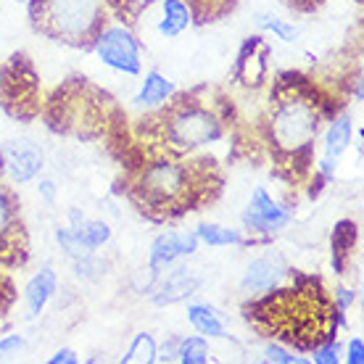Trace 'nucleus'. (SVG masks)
Returning a JSON list of instances; mask_svg holds the SVG:
<instances>
[{
    "label": "nucleus",
    "mask_w": 364,
    "mask_h": 364,
    "mask_svg": "<svg viewBox=\"0 0 364 364\" xmlns=\"http://www.w3.org/2000/svg\"><path fill=\"white\" fill-rule=\"evenodd\" d=\"M330 248H333V269L336 274L346 277L351 274V267L359 254V225L354 219H341L333 228L330 235Z\"/></svg>",
    "instance_id": "nucleus-16"
},
{
    "label": "nucleus",
    "mask_w": 364,
    "mask_h": 364,
    "mask_svg": "<svg viewBox=\"0 0 364 364\" xmlns=\"http://www.w3.org/2000/svg\"><path fill=\"white\" fill-rule=\"evenodd\" d=\"M235 98L228 87L200 82L191 90H174L164 103L127 119L109 140L119 164L143 156H188L219 143L235 129Z\"/></svg>",
    "instance_id": "nucleus-2"
},
{
    "label": "nucleus",
    "mask_w": 364,
    "mask_h": 364,
    "mask_svg": "<svg viewBox=\"0 0 364 364\" xmlns=\"http://www.w3.org/2000/svg\"><path fill=\"white\" fill-rule=\"evenodd\" d=\"M264 356L269 359V362H277V364H304L306 359H301V356H293L291 351L285 346H280V343H274V341H269L264 346Z\"/></svg>",
    "instance_id": "nucleus-33"
},
{
    "label": "nucleus",
    "mask_w": 364,
    "mask_h": 364,
    "mask_svg": "<svg viewBox=\"0 0 364 364\" xmlns=\"http://www.w3.org/2000/svg\"><path fill=\"white\" fill-rule=\"evenodd\" d=\"M55 240H58V246H61V251H66V256H72L74 262L77 259H82V256L92 254V248L85 243L82 237L77 235L72 228H58L55 230Z\"/></svg>",
    "instance_id": "nucleus-29"
},
{
    "label": "nucleus",
    "mask_w": 364,
    "mask_h": 364,
    "mask_svg": "<svg viewBox=\"0 0 364 364\" xmlns=\"http://www.w3.org/2000/svg\"><path fill=\"white\" fill-rule=\"evenodd\" d=\"M92 53L98 55L103 64L122 74H135L143 72V46L140 40L132 35V29L124 24H109V27L100 32V37L92 46Z\"/></svg>",
    "instance_id": "nucleus-9"
},
{
    "label": "nucleus",
    "mask_w": 364,
    "mask_h": 364,
    "mask_svg": "<svg viewBox=\"0 0 364 364\" xmlns=\"http://www.w3.org/2000/svg\"><path fill=\"white\" fill-rule=\"evenodd\" d=\"M119 191L148 222L164 225L214 206L225 191V169L209 154L143 156L122 161Z\"/></svg>",
    "instance_id": "nucleus-3"
},
{
    "label": "nucleus",
    "mask_w": 364,
    "mask_h": 364,
    "mask_svg": "<svg viewBox=\"0 0 364 364\" xmlns=\"http://www.w3.org/2000/svg\"><path fill=\"white\" fill-rule=\"evenodd\" d=\"M48 362H50V364H61V362H64V364H77L80 359H77V354H74L72 348H58V351H55Z\"/></svg>",
    "instance_id": "nucleus-39"
},
{
    "label": "nucleus",
    "mask_w": 364,
    "mask_h": 364,
    "mask_svg": "<svg viewBox=\"0 0 364 364\" xmlns=\"http://www.w3.org/2000/svg\"><path fill=\"white\" fill-rule=\"evenodd\" d=\"M346 362L348 364H362L364 362V341L359 336L348 341V346H346Z\"/></svg>",
    "instance_id": "nucleus-37"
},
{
    "label": "nucleus",
    "mask_w": 364,
    "mask_h": 364,
    "mask_svg": "<svg viewBox=\"0 0 364 364\" xmlns=\"http://www.w3.org/2000/svg\"><path fill=\"white\" fill-rule=\"evenodd\" d=\"M55 285H58V280H55V272L50 267H43V269L27 282V288H24V304H27L29 319H35L40 311L46 309V304L55 293Z\"/></svg>",
    "instance_id": "nucleus-18"
},
{
    "label": "nucleus",
    "mask_w": 364,
    "mask_h": 364,
    "mask_svg": "<svg viewBox=\"0 0 364 364\" xmlns=\"http://www.w3.org/2000/svg\"><path fill=\"white\" fill-rule=\"evenodd\" d=\"M16 304V285L6 272H0V319H6Z\"/></svg>",
    "instance_id": "nucleus-31"
},
{
    "label": "nucleus",
    "mask_w": 364,
    "mask_h": 364,
    "mask_svg": "<svg viewBox=\"0 0 364 364\" xmlns=\"http://www.w3.org/2000/svg\"><path fill=\"white\" fill-rule=\"evenodd\" d=\"M288 272L291 267L282 262L280 256H259L251 264L246 267L243 272V280H240V291L246 293L248 299L251 296H259V293L269 291L274 285H280L282 280H288Z\"/></svg>",
    "instance_id": "nucleus-14"
},
{
    "label": "nucleus",
    "mask_w": 364,
    "mask_h": 364,
    "mask_svg": "<svg viewBox=\"0 0 364 364\" xmlns=\"http://www.w3.org/2000/svg\"><path fill=\"white\" fill-rule=\"evenodd\" d=\"M21 348H24V338L21 336H6L3 341H0V359L18 354Z\"/></svg>",
    "instance_id": "nucleus-36"
},
{
    "label": "nucleus",
    "mask_w": 364,
    "mask_h": 364,
    "mask_svg": "<svg viewBox=\"0 0 364 364\" xmlns=\"http://www.w3.org/2000/svg\"><path fill=\"white\" fill-rule=\"evenodd\" d=\"M185 6L191 9L193 24L206 27V24H217L230 14H235L237 0H185Z\"/></svg>",
    "instance_id": "nucleus-22"
},
{
    "label": "nucleus",
    "mask_w": 364,
    "mask_h": 364,
    "mask_svg": "<svg viewBox=\"0 0 364 364\" xmlns=\"http://www.w3.org/2000/svg\"><path fill=\"white\" fill-rule=\"evenodd\" d=\"M288 277V285L280 282L259 296H251L240 311L259 338L311 354L317 346L338 338V330L346 328V317H341L333 291L322 277L299 269H291Z\"/></svg>",
    "instance_id": "nucleus-4"
},
{
    "label": "nucleus",
    "mask_w": 364,
    "mask_h": 364,
    "mask_svg": "<svg viewBox=\"0 0 364 364\" xmlns=\"http://www.w3.org/2000/svg\"><path fill=\"white\" fill-rule=\"evenodd\" d=\"M29 27L55 46L92 50L100 32L111 24L106 0H29Z\"/></svg>",
    "instance_id": "nucleus-6"
},
{
    "label": "nucleus",
    "mask_w": 364,
    "mask_h": 364,
    "mask_svg": "<svg viewBox=\"0 0 364 364\" xmlns=\"http://www.w3.org/2000/svg\"><path fill=\"white\" fill-rule=\"evenodd\" d=\"M254 18L264 32L274 35L277 40H282V43H296V40H299V27L291 24V21H285V18L269 16V14H256Z\"/></svg>",
    "instance_id": "nucleus-27"
},
{
    "label": "nucleus",
    "mask_w": 364,
    "mask_h": 364,
    "mask_svg": "<svg viewBox=\"0 0 364 364\" xmlns=\"http://www.w3.org/2000/svg\"><path fill=\"white\" fill-rule=\"evenodd\" d=\"M106 6L111 11V18H117L124 27H137L140 18L146 16L148 11L159 6V0H106Z\"/></svg>",
    "instance_id": "nucleus-23"
},
{
    "label": "nucleus",
    "mask_w": 364,
    "mask_h": 364,
    "mask_svg": "<svg viewBox=\"0 0 364 364\" xmlns=\"http://www.w3.org/2000/svg\"><path fill=\"white\" fill-rule=\"evenodd\" d=\"M177 346H180V338H166L161 351H156L159 362H177Z\"/></svg>",
    "instance_id": "nucleus-38"
},
{
    "label": "nucleus",
    "mask_w": 364,
    "mask_h": 364,
    "mask_svg": "<svg viewBox=\"0 0 364 364\" xmlns=\"http://www.w3.org/2000/svg\"><path fill=\"white\" fill-rule=\"evenodd\" d=\"M40 117L46 119L55 135L77 137L87 143L90 140L109 143L127 122L117 100L82 74H74L58 85L46 98Z\"/></svg>",
    "instance_id": "nucleus-5"
},
{
    "label": "nucleus",
    "mask_w": 364,
    "mask_h": 364,
    "mask_svg": "<svg viewBox=\"0 0 364 364\" xmlns=\"http://www.w3.org/2000/svg\"><path fill=\"white\" fill-rule=\"evenodd\" d=\"M174 90H177V87H174V82L169 80V77H164V74L156 72V69H151V72L146 74L143 85H140V92L132 98V106H137V109H143V111L154 109V106H159V103H164Z\"/></svg>",
    "instance_id": "nucleus-19"
},
{
    "label": "nucleus",
    "mask_w": 364,
    "mask_h": 364,
    "mask_svg": "<svg viewBox=\"0 0 364 364\" xmlns=\"http://www.w3.org/2000/svg\"><path fill=\"white\" fill-rule=\"evenodd\" d=\"M351 132H354V127H351V114H348L346 109L330 119V124L325 127L322 140H319V143H322V151H319V156H317L314 180H311V185H309L311 198L319 196L322 185H328V182L336 177L338 164H341L343 154H346L348 146H351Z\"/></svg>",
    "instance_id": "nucleus-11"
},
{
    "label": "nucleus",
    "mask_w": 364,
    "mask_h": 364,
    "mask_svg": "<svg viewBox=\"0 0 364 364\" xmlns=\"http://www.w3.org/2000/svg\"><path fill=\"white\" fill-rule=\"evenodd\" d=\"M346 109L333 80H319L299 69L277 72L267 82L264 103L251 119L237 114L230 132L235 156L267 164L274 180L293 191H309L317 166V146L330 119Z\"/></svg>",
    "instance_id": "nucleus-1"
},
{
    "label": "nucleus",
    "mask_w": 364,
    "mask_h": 364,
    "mask_svg": "<svg viewBox=\"0 0 364 364\" xmlns=\"http://www.w3.org/2000/svg\"><path fill=\"white\" fill-rule=\"evenodd\" d=\"M43 85L40 74L27 53H14L9 61H0V109L11 119L32 122L43 114Z\"/></svg>",
    "instance_id": "nucleus-7"
},
{
    "label": "nucleus",
    "mask_w": 364,
    "mask_h": 364,
    "mask_svg": "<svg viewBox=\"0 0 364 364\" xmlns=\"http://www.w3.org/2000/svg\"><path fill=\"white\" fill-rule=\"evenodd\" d=\"M341 351H343V348L338 343V338H333V341L314 348L311 354H314V364H338L341 362Z\"/></svg>",
    "instance_id": "nucleus-32"
},
{
    "label": "nucleus",
    "mask_w": 364,
    "mask_h": 364,
    "mask_svg": "<svg viewBox=\"0 0 364 364\" xmlns=\"http://www.w3.org/2000/svg\"><path fill=\"white\" fill-rule=\"evenodd\" d=\"M272 72V46L264 35H248L232 64V85L243 92H262Z\"/></svg>",
    "instance_id": "nucleus-10"
},
{
    "label": "nucleus",
    "mask_w": 364,
    "mask_h": 364,
    "mask_svg": "<svg viewBox=\"0 0 364 364\" xmlns=\"http://www.w3.org/2000/svg\"><path fill=\"white\" fill-rule=\"evenodd\" d=\"M74 269H77V277H85V280H100L106 264H103L95 254H87V256H82V259H77Z\"/></svg>",
    "instance_id": "nucleus-30"
},
{
    "label": "nucleus",
    "mask_w": 364,
    "mask_h": 364,
    "mask_svg": "<svg viewBox=\"0 0 364 364\" xmlns=\"http://www.w3.org/2000/svg\"><path fill=\"white\" fill-rule=\"evenodd\" d=\"M161 6V21H159V35H164L166 40L180 37L185 29L193 24L191 9L185 6V0H159Z\"/></svg>",
    "instance_id": "nucleus-20"
},
{
    "label": "nucleus",
    "mask_w": 364,
    "mask_h": 364,
    "mask_svg": "<svg viewBox=\"0 0 364 364\" xmlns=\"http://www.w3.org/2000/svg\"><path fill=\"white\" fill-rule=\"evenodd\" d=\"M37 193H40L48 203H53V200H55V182L48 180V177H46V180H40V182H37Z\"/></svg>",
    "instance_id": "nucleus-40"
},
{
    "label": "nucleus",
    "mask_w": 364,
    "mask_h": 364,
    "mask_svg": "<svg viewBox=\"0 0 364 364\" xmlns=\"http://www.w3.org/2000/svg\"><path fill=\"white\" fill-rule=\"evenodd\" d=\"M356 3H362V0H356Z\"/></svg>",
    "instance_id": "nucleus-41"
},
{
    "label": "nucleus",
    "mask_w": 364,
    "mask_h": 364,
    "mask_svg": "<svg viewBox=\"0 0 364 364\" xmlns=\"http://www.w3.org/2000/svg\"><path fill=\"white\" fill-rule=\"evenodd\" d=\"M291 219H293L291 206L274 200L264 188H256L251 200H248V206L240 214L243 230H248L251 235H262L264 240L282 232V230L291 225Z\"/></svg>",
    "instance_id": "nucleus-12"
},
{
    "label": "nucleus",
    "mask_w": 364,
    "mask_h": 364,
    "mask_svg": "<svg viewBox=\"0 0 364 364\" xmlns=\"http://www.w3.org/2000/svg\"><path fill=\"white\" fill-rule=\"evenodd\" d=\"M282 6H288L291 11H296V14H314V11H319L328 0H280Z\"/></svg>",
    "instance_id": "nucleus-35"
},
{
    "label": "nucleus",
    "mask_w": 364,
    "mask_h": 364,
    "mask_svg": "<svg viewBox=\"0 0 364 364\" xmlns=\"http://www.w3.org/2000/svg\"><path fill=\"white\" fill-rule=\"evenodd\" d=\"M188 319L196 328V333L203 338H228V325L225 317L209 304H191L188 306Z\"/></svg>",
    "instance_id": "nucleus-21"
},
{
    "label": "nucleus",
    "mask_w": 364,
    "mask_h": 364,
    "mask_svg": "<svg viewBox=\"0 0 364 364\" xmlns=\"http://www.w3.org/2000/svg\"><path fill=\"white\" fill-rule=\"evenodd\" d=\"M156 341L151 333H137L132 346L127 348V354L122 356V364H151L156 362Z\"/></svg>",
    "instance_id": "nucleus-25"
},
{
    "label": "nucleus",
    "mask_w": 364,
    "mask_h": 364,
    "mask_svg": "<svg viewBox=\"0 0 364 364\" xmlns=\"http://www.w3.org/2000/svg\"><path fill=\"white\" fill-rule=\"evenodd\" d=\"M333 299H336V306H338V311H341V317H346L348 309H351V304L356 301V291H351L346 285H336Z\"/></svg>",
    "instance_id": "nucleus-34"
},
{
    "label": "nucleus",
    "mask_w": 364,
    "mask_h": 364,
    "mask_svg": "<svg viewBox=\"0 0 364 364\" xmlns=\"http://www.w3.org/2000/svg\"><path fill=\"white\" fill-rule=\"evenodd\" d=\"M74 232L82 237L92 251L100 248V246H106V243L111 240V228L106 225V222H98V219H85L82 225L74 230Z\"/></svg>",
    "instance_id": "nucleus-28"
},
{
    "label": "nucleus",
    "mask_w": 364,
    "mask_h": 364,
    "mask_svg": "<svg viewBox=\"0 0 364 364\" xmlns=\"http://www.w3.org/2000/svg\"><path fill=\"white\" fill-rule=\"evenodd\" d=\"M177 362H182V364H206L209 362V343H206V338L203 336L180 338Z\"/></svg>",
    "instance_id": "nucleus-26"
},
{
    "label": "nucleus",
    "mask_w": 364,
    "mask_h": 364,
    "mask_svg": "<svg viewBox=\"0 0 364 364\" xmlns=\"http://www.w3.org/2000/svg\"><path fill=\"white\" fill-rule=\"evenodd\" d=\"M0 161H3V174H9V180L14 185H24V182H32L37 174L43 172L46 156H43L40 146L32 143L29 137H18V140L3 143Z\"/></svg>",
    "instance_id": "nucleus-13"
},
{
    "label": "nucleus",
    "mask_w": 364,
    "mask_h": 364,
    "mask_svg": "<svg viewBox=\"0 0 364 364\" xmlns=\"http://www.w3.org/2000/svg\"><path fill=\"white\" fill-rule=\"evenodd\" d=\"M196 237H198V243H206V246H243L248 243L246 237L240 235V230H232V228H222V225H214V222H203L196 228Z\"/></svg>",
    "instance_id": "nucleus-24"
},
{
    "label": "nucleus",
    "mask_w": 364,
    "mask_h": 364,
    "mask_svg": "<svg viewBox=\"0 0 364 364\" xmlns=\"http://www.w3.org/2000/svg\"><path fill=\"white\" fill-rule=\"evenodd\" d=\"M29 259L32 243L21 198L14 185L0 177V269H24Z\"/></svg>",
    "instance_id": "nucleus-8"
},
{
    "label": "nucleus",
    "mask_w": 364,
    "mask_h": 364,
    "mask_svg": "<svg viewBox=\"0 0 364 364\" xmlns=\"http://www.w3.org/2000/svg\"><path fill=\"white\" fill-rule=\"evenodd\" d=\"M198 285H200V274L196 269H191V267H174L172 272L166 274L164 285L154 296V304H159V306L177 304V301L193 296V293L198 291Z\"/></svg>",
    "instance_id": "nucleus-17"
},
{
    "label": "nucleus",
    "mask_w": 364,
    "mask_h": 364,
    "mask_svg": "<svg viewBox=\"0 0 364 364\" xmlns=\"http://www.w3.org/2000/svg\"><path fill=\"white\" fill-rule=\"evenodd\" d=\"M198 251V237L196 232H164L154 240L151 254H148V267L154 274H161L164 269L180 259V256H191Z\"/></svg>",
    "instance_id": "nucleus-15"
}]
</instances>
